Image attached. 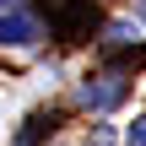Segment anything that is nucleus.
<instances>
[{
    "instance_id": "nucleus-2",
    "label": "nucleus",
    "mask_w": 146,
    "mask_h": 146,
    "mask_svg": "<svg viewBox=\"0 0 146 146\" xmlns=\"http://www.w3.org/2000/svg\"><path fill=\"white\" fill-rule=\"evenodd\" d=\"M119 98H125V76H92L81 87V103L87 108H114Z\"/></svg>"
},
{
    "instance_id": "nucleus-6",
    "label": "nucleus",
    "mask_w": 146,
    "mask_h": 146,
    "mask_svg": "<svg viewBox=\"0 0 146 146\" xmlns=\"http://www.w3.org/2000/svg\"><path fill=\"white\" fill-rule=\"evenodd\" d=\"M0 5H5V0H0Z\"/></svg>"
},
{
    "instance_id": "nucleus-1",
    "label": "nucleus",
    "mask_w": 146,
    "mask_h": 146,
    "mask_svg": "<svg viewBox=\"0 0 146 146\" xmlns=\"http://www.w3.org/2000/svg\"><path fill=\"white\" fill-rule=\"evenodd\" d=\"M38 38H43L38 16H27V11H11V16H0V49H33Z\"/></svg>"
},
{
    "instance_id": "nucleus-5",
    "label": "nucleus",
    "mask_w": 146,
    "mask_h": 146,
    "mask_svg": "<svg viewBox=\"0 0 146 146\" xmlns=\"http://www.w3.org/2000/svg\"><path fill=\"white\" fill-rule=\"evenodd\" d=\"M135 22H141V27H146V0H135Z\"/></svg>"
},
{
    "instance_id": "nucleus-4",
    "label": "nucleus",
    "mask_w": 146,
    "mask_h": 146,
    "mask_svg": "<svg viewBox=\"0 0 146 146\" xmlns=\"http://www.w3.org/2000/svg\"><path fill=\"white\" fill-rule=\"evenodd\" d=\"M125 146H146V114L130 125V130H125Z\"/></svg>"
},
{
    "instance_id": "nucleus-3",
    "label": "nucleus",
    "mask_w": 146,
    "mask_h": 146,
    "mask_svg": "<svg viewBox=\"0 0 146 146\" xmlns=\"http://www.w3.org/2000/svg\"><path fill=\"white\" fill-rule=\"evenodd\" d=\"M135 38H141L135 22H114V27H108V43H135Z\"/></svg>"
}]
</instances>
